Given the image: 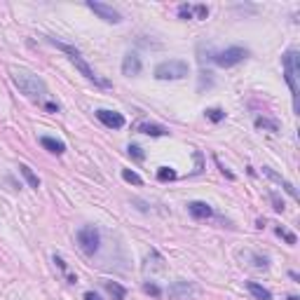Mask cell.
I'll return each mask as SVG.
<instances>
[{
    "instance_id": "cell-14",
    "label": "cell",
    "mask_w": 300,
    "mask_h": 300,
    "mask_svg": "<svg viewBox=\"0 0 300 300\" xmlns=\"http://www.w3.org/2000/svg\"><path fill=\"white\" fill-rule=\"evenodd\" d=\"M247 289L251 291V296H253L256 300H272V293L267 291V289H263V286H260V284H256V282H249Z\"/></svg>"
},
{
    "instance_id": "cell-22",
    "label": "cell",
    "mask_w": 300,
    "mask_h": 300,
    "mask_svg": "<svg viewBox=\"0 0 300 300\" xmlns=\"http://www.w3.org/2000/svg\"><path fill=\"white\" fill-rule=\"evenodd\" d=\"M193 17L195 19H206L209 17V7H206V5H193Z\"/></svg>"
},
{
    "instance_id": "cell-13",
    "label": "cell",
    "mask_w": 300,
    "mask_h": 300,
    "mask_svg": "<svg viewBox=\"0 0 300 300\" xmlns=\"http://www.w3.org/2000/svg\"><path fill=\"white\" fill-rule=\"evenodd\" d=\"M136 129H139L141 134H146V136H167L169 134L167 127H162V124H150V122L136 124Z\"/></svg>"
},
{
    "instance_id": "cell-21",
    "label": "cell",
    "mask_w": 300,
    "mask_h": 300,
    "mask_svg": "<svg viewBox=\"0 0 300 300\" xmlns=\"http://www.w3.org/2000/svg\"><path fill=\"white\" fill-rule=\"evenodd\" d=\"M157 178L159 181H174V178H176V171H174L171 167H162L157 171Z\"/></svg>"
},
{
    "instance_id": "cell-18",
    "label": "cell",
    "mask_w": 300,
    "mask_h": 300,
    "mask_svg": "<svg viewBox=\"0 0 300 300\" xmlns=\"http://www.w3.org/2000/svg\"><path fill=\"white\" fill-rule=\"evenodd\" d=\"M122 178L127 181V183H134V186H141L143 178L136 174V171H132V169H122Z\"/></svg>"
},
{
    "instance_id": "cell-23",
    "label": "cell",
    "mask_w": 300,
    "mask_h": 300,
    "mask_svg": "<svg viewBox=\"0 0 300 300\" xmlns=\"http://www.w3.org/2000/svg\"><path fill=\"white\" fill-rule=\"evenodd\" d=\"M277 235H279V237L282 239H286V242H289V244H296V242H298V237H296V235H293V232H289V230H284V228H277Z\"/></svg>"
},
{
    "instance_id": "cell-17",
    "label": "cell",
    "mask_w": 300,
    "mask_h": 300,
    "mask_svg": "<svg viewBox=\"0 0 300 300\" xmlns=\"http://www.w3.org/2000/svg\"><path fill=\"white\" fill-rule=\"evenodd\" d=\"M256 127H258V129L279 132V122H277V120H270V117H256Z\"/></svg>"
},
{
    "instance_id": "cell-28",
    "label": "cell",
    "mask_w": 300,
    "mask_h": 300,
    "mask_svg": "<svg viewBox=\"0 0 300 300\" xmlns=\"http://www.w3.org/2000/svg\"><path fill=\"white\" fill-rule=\"evenodd\" d=\"M85 300H101V296L94 293V291H87V293H85Z\"/></svg>"
},
{
    "instance_id": "cell-9",
    "label": "cell",
    "mask_w": 300,
    "mask_h": 300,
    "mask_svg": "<svg viewBox=\"0 0 300 300\" xmlns=\"http://www.w3.org/2000/svg\"><path fill=\"white\" fill-rule=\"evenodd\" d=\"M97 117L101 120V122L106 124L108 129H122L124 127V117L120 113H115V110H97Z\"/></svg>"
},
{
    "instance_id": "cell-4",
    "label": "cell",
    "mask_w": 300,
    "mask_h": 300,
    "mask_svg": "<svg viewBox=\"0 0 300 300\" xmlns=\"http://www.w3.org/2000/svg\"><path fill=\"white\" fill-rule=\"evenodd\" d=\"M247 56H249V52L244 47H228V50H223V52H213L209 59H211L213 63H218L221 68H230V66L242 63Z\"/></svg>"
},
{
    "instance_id": "cell-2",
    "label": "cell",
    "mask_w": 300,
    "mask_h": 300,
    "mask_svg": "<svg viewBox=\"0 0 300 300\" xmlns=\"http://www.w3.org/2000/svg\"><path fill=\"white\" fill-rule=\"evenodd\" d=\"M284 63V78H286V85L293 94V106L298 110V92H300V54L296 50H289V52L282 56Z\"/></svg>"
},
{
    "instance_id": "cell-3",
    "label": "cell",
    "mask_w": 300,
    "mask_h": 300,
    "mask_svg": "<svg viewBox=\"0 0 300 300\" xmlns=\"http://www.w3.org/2000/svg\"><path fill=\"white\" fill-rule=\"evenodd\" d=\"M190 73V66L181 59H169V61H162L155 68V78L157 80H181Z\"/></svg>"
},
{
    "instance_id": "cell-10",
    "label": "cell",
    "mask_w": 300,
    "mask_h": 300,
    "mask_svg": "<svg viewBox=\"0 0 300 300\" xmlns=\"http://www.w3.org/2000/svg\"><path fill=\"white\" fill-rule=\"evenodd\" d=\"M188 211L195 221H206L213 216V209L206 202H188Z\"/></svg>"
},
{
    "instance_id": "cell-7",
    "label": "cell",
    "mask_w": 300,
    "mask_h": 300,
    "mask_svg": "<svg viewBox=\"0 0 300 300\" xmlns=\"http://www.w3.org/2000/svg\"><path fill=\"white\" fill-rule=\"evenodd\" d=\"M87 7L97 14L99 19H103L106 24H120L122 21V14L113 7V5H106V2H97V0H89Z\"/></svg>"
},
{
    "instance_id": "cell-30",
    "label": "cell",
    "mask_w": 300,
    "mask_h": 300,
    "mask_svg": "<svg viewBox=\"0 0 300 300\" xmlns=\"http://www.w3.org/2000/svg\"><path fill=\"white\" fill-rule=\"evenodd\" d=\"M289 300H300V298H298V296H289Z\"/></svg>"
},
{
    "instance_id": "cell-27",
    "label": "cell",
    "mask_w": 300,
    "mask_h": 300,
    "mask_svg": "<svg viewBox=\"0 0 300 300\" xmlns=\"http://www.w3.org/2000/svg\"><path fill=\"white\" fill-rule=\"evenodd\" d=\"M45 110H50V113H59V103H54V101H47V103H45Z\"/></svg>"
},
{
    "instance_id": "cell-25",
    "label": "cell",
    "mask_w": 300,
    "mask_h": 300,
    "mask_svg": "<svg viewBox=\"0 0 300 300\" xmlns=\"http://www.w3.org/2000/svg\"><path fill=\"white\" fill-rule=\"evenodd\" d=\"M178 14H181V19H193V5H181Z\"/></svg>"
},
{
    "instance_id": "cell-1",
    "label": "cell",
    "mask_w": 300,
    "mask_h": 300,
    "mask_svg": "<svg viewBox=\"0 0 300 300\" xmlns=\"http://www.w3.org/2000/svg\"><path fill=\"white\" fill-rule=\"evenodd\" d=\"M12 80H14V85L19 87V92H21V94H26L28 99L40 101V99L47 94V85H45L43 78L36 75V73L19 68V71H12Z\"/></svg>"
},
{
    "instance_id": "cell-29",
    "label": "cell",
    "mask_w": 300,
    "mask_h": 300,
    "mask_svg": "<svg viewBox=\"0 0 300 300\" xmlns=\"http://www.w3.org/2000/svg\"><path fill=\"white\" fill-rule=\"evenodd\" d=\"M54 263L59 265V270H63V272H66V263H63V258H61V256H54Z\"/></svg>"
},
{
    "instance_id": "cell-26",
    "label": "cell",
    "mask_w": 300,
    "mask_h": 300,
    "mask_svg": "<svg viewBox=\"0 0 300 300\" xmlns=\"http://www.w3.org/2000/svg\"><path fill=\"white\" fill-rule=\"evenodd\" d=\"M270 197H272V204H274V211H284V202L282 200H279V195H270Z\"/></svg>"
},
{
    "instance_id": "cell-12",
    "label": "cell",
    "mask_w": 300,
    "mask_h": 300,
    "mask_svg": "<svg viewBox=\"0 0 300 300\" xmlns=\"http://www.w3.org/2000/svg\"><path fill=\"white\" fill-rule=\"evenodd\" d=\"M40 146H43L45 150L54 152V155H63V152H66V143L59 141V139H54V136H43V139H40Z\"/></svg>"
},
{
    "instance_id": "cell-5",
    "label": "cell",
    "mask_w": 300,
    "mask_h": 300,
    "mask_svg": "<svg viewBox=\"0 0 300 300\" xmlns=\"http://www.w3.org/2000/svg\"><path fill=\"white\" fill-rule=\"evenodd\" d=\"M78 244L80 249L87 253V256H94L99 251V244H101V235L94 225H85V228L78 230Z\"/></svg>"
},
{
    "instance_id": "cell-8",
    "label": "cell",
    "mask_w": 300,
    "mask_h": 300,
    "mask_svg": "<svg viewBox=\"0 0 300 300\" xmlns=\"http://www.w3.org/2000/svg\"><path fill=\"white\" fill-rule=\"evenodd\" d=\"M143 68V63H141V56L136 52H129V54H124V59H122V73L127 75V78H134V75H139Z\"/></svg>"
},
{
    "instance_id": "cell-11",
    "label": "cell",
    "mask_w": 300,
    "mask_h": 300,
    "mask_svg": "<svg viewBox=\"0 0 300 300\" xmlns=\"http://www.w3.org/2000/svg\"><path fill=\"white\" fill-rule=\"evenodd\" d=\"M263 174L267 178H272V181H277V183H279V186L284 188V190H286V193L291 195L293 200H298V190H296V186H293L291 181H286V178L282 176V174H277V171H274V169H270V167H263Z\"/></svg>"
},
{
    "instance_id": "cell-20",
    "label": "cell",
    "mask_w": 300,
    "mask_h": 300,
    "mask_svg": "<svg viewBox=\"0 0 300 300\" xmlns=\"http://www.w3.org/2000/svg\"><path fill=\"white\" fill-rule=\"evenodd\" d=\"M143 291L148 293V296H152V298H162V289H159L157 284H152V282L143 284Z\"/></svg>"
},
{
    "instance_id": "cell-6",
    "label": "cell",
    "mask_w": 300,
    "mask_h": 300,
    "mask_svg": "<svg viewBox=\"0 0 300 300\" xmlns=\"http://www.w3.org/2000/svg\"><path fill=\"white\" fill-rule=\"evenodd\" d=\"M200 286L193 282H186V279H178L169 286V298L171 300H195L200 296Z\"/></svg>"
},
{
    "instance_id": "cell-15",
    "label": "cell",
    "mask_w": 300,
    "mask_h": 300,
    "mask_svg": "<svg viewBox=\"0 0 300 300\" xmlns=\"http://www.w3.org/2000/svg\"><path fill=\"white\" fill-rule=\"evenodd\" d=\"M19 171H21V176L26 178V183L33 188V190H38V188H40V178L33 174V169L28 167V164H19Z\"/></svg>"
},
{
    "instance_id": "cell-24",
    "label": "cell",
    "mask_w": 300,
    "mask_h": 300,
    "mask_svg": "<svg viewBox=\"0 0 300 300\" xmlns=\"http://www.w3.org/2000/svg\"><path fill=\"white\" fill-rule=\"evenodd\" d=\"M129 155H132L134 159H139V162H143L146 159V152H143V148H139V146H129Z\"/></svg>"
},
{
    "instance_id": "cell-19",
    "label": "cell",
    "mask_w": 300,
    "mask_h": 300,
    "mask_svg": "<svg viewBox=\"0 0 300 300\" xmlns=\"http://www.w3.org/2000/svg\"><path fill=\"white\" fill-rule=\"evenodd\" d=\"M204 113H206V117H209L211 122H223V120H225V113H223L221 108H206Z\"/></svg>"
},
{
    "instance_id": "cell-16",
    "label": "cell",
    "mask_w": 300,
    "mask_h": 300,
    "mask_svg": "<svg viewBox=\"0 0 300 300\" xmlns=\"http://www.w3.org/2000/svg\"><path fill=\"white\" fill-rule=\"evenodd\" d=\"M103 286H106V291L113 296V300H124V296H127V289L120 286L117 282H103Z\"/></svg>"
}]
</instances>
